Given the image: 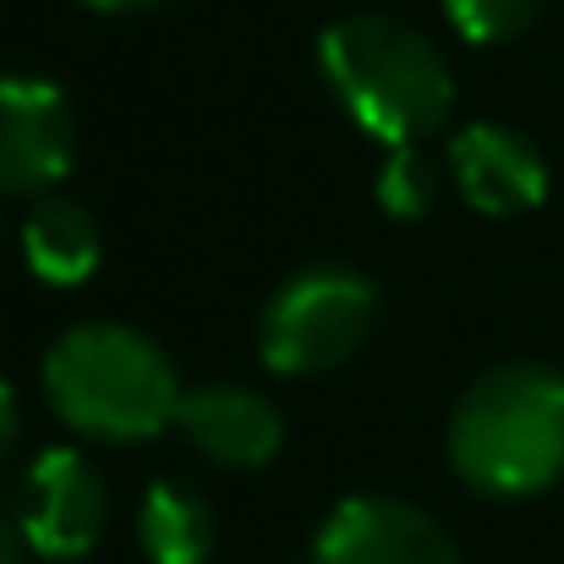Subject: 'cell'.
Returning <instances> with one entry per match:
<instances>
[{"label": "cell", "mask_w": 564, "mask_h": 564, "mask_svg": "<svg viewBox=\"0 0 564 564\" xmlns=\"http://www.w3.org/2000/svg\"><path fill=\"white\" fill-rule=\"evenodd\" d=\"M455 477L482 499H532L564 477V378L499 362L466 383L444 433Z\"/></svg>", "instance_id": "3957f363"}, {"label": "cell", "mask_w": 564, "mask_h": 564, "mask_svg": "<svg viewBox=\"0 0 564 564\" xmlns=\"http://www.w3.org/2000/svg\"><path fill=\"white\" fill-rule=\"evenodd\" d=\"M0 6H6V0H0Z\"/></svg>", "instance_id": "ac0fdd59"}, {"label": "cell", "mask_w": 564, "mask_h": 564, "mask_svg": "<svg viewBox=\"0 0 564 564\" xmlns=\"http://www.w3.org/2000/svg\"><path fill=\"white\" fill-rule=\"evenodd\" d=\"M77 6H88V11H110V17H121V11H160V6H176V0H77Z\"/></svg>", "instance_id": "2e32d148"}, {"label": "cell", "mask_w": 564, "mask_h": 564, "mask_svg": "<svg viewBox=\"0 0 564 564\" xmlns=\"http://www.w3.org/2000/svg\"><path fill=\"white\" fill-rule=\"evenodd\" d=\"M11 521L39 560H83L99 549L110 527V488L88 449L50 444L39 449L17 488H11Z\"/></svg>", "instance_id": "5b68a950"}, {"label": "cell", "mask_w": 564, "mask_h": 564, "mask_svg": "<svg viewBox=\"0 0 564 564\" xmlns=\"http://www.w3.org/2000/svg\"><path fill=\"white\" fill-rule=\"evenodd\" d=\"M0 564H28V543L11 516H0Z\"/></svg>", "instance_id": "9a60e30c"}, {"label": "cell", "mask_w": 564, "mask_h": 564, "mask_svg": "<svg viewBox=\"0 0 564 564\" xmlns=\"http://www.w3.org/2000/svg\"><path fill=\"white\" fill-rule=\"evenodd\" d=\"M378 329V285L346 263H307L258 313V357L280 378L346 368Z\"/></svg>", "instance_id": "277c9868"}, {"label": "cell", "mask_w": 564, "mask_h": 564, "mask_svg": "<svg viewBox=\"0 0 564 564\" xmlns=\"http://www.w3.org/2000/svg\"><path fill=\"white\" fill-rule=\"evenodd\" d=\"M313 564H460V549L422 505L394 494H351L324 516Z\"/></svg>", "instance_id": "52a82bcc"}, {"label": "cell", "mask_w": 564, "mask_h": 564, "mask_svg": "<svg viewBox=\"0 0 564 564\" xmlns=\"http://www.w3.org/2000/svg\"><path fill=\"white\" fill-rule=\"evenodd\" d=\"M318 72L357 132L383 149L433 138L455 110V72L444 50L389 11H351L318 33Z\"/></svg>", "instance_id": "7a4b0ae2"}, {"label": "cell", "mask_w": 564, "mask_h": 564, "mask_svg": "<svg viewBox=\"0 0 564 564\" xmlns=\"http://www.w3.org/2000/svg\"><path fill=\"white\" fill-rule=\"evenodd\" d=\"M219 543V516L214 505L176 482V477H154L138 499V549L149 564H208Z\"/></svg>", "instance_id": "8fae6325"}, {"label": "cell", "mask_w": 564, "mask_h": 564, "mask_svg": "<svg viewBox=\"0 0 564 564\" xmlns=\"http://www.w3.org/2000/svg\"><path fill=\"white\" fill-rule=\"evenodd\" d=\"M105 258V236H99V219L88 214V203L66 197V192H50L28 208L22 219V263L33 269L39 285H55V291H77L94 280Z\"/></svg>", "instance_id": "30bf717a"}, {"label": "cell", "mask_w": 564, "mask_h": 564, "mask_svg": "<svg viewBox=\"0 0 564 564\" xmlns=\"http://www.w3.org/2000/svg\"><path fill=\"white\" fill-rule=\"evenodd\" d=\"M17 433H22V411H17V389L0 378V471L11 466V449H17Z\"/></svg>", "instance_id": "5bb4252c"}, {"label": "cell", "mask_w": 564, "mask_h": 564, "mask_svg": "<svg viewBox=\"0 0 564 564\" xmlns=\"http://www.w3.org/2000/svg\"><path fill=\"white\" fill-rule=\"evenodd\" d=\"M0 241H6V225H0Z\"/></svg>", "instance_id": "e0dca14e"}, {"label": "cell", "mask_w": 564, "mask_h": 564, "mask_svg": "<svg viewBox=\"0 0 564 564\" xmlns=\"http://www.w3.org/2000/svg\"><path fill=\"white\" fill-rule=\"evenodd\" d=\"M449 182L466 208L488 219H510L549 197V160L527 132L499 121H471L449 138Z\"/></svg>", "instance_id": "ba28073f"}, {"label": "cell", "mask_w": 564, "mask_h": 564, "mask_svg": "<svg viewBox=\"0 0 564 564\" xmlns=\"http://www.w3.org/2000/svg\"><path fill=\"white\" fill-rule=\"evenodd\" d=\"M176 433L208 466L225 471H263L285 449V416L263 389L247 383H197L182 400Z\"/></svg>", "instance_id": "9c48e42d"}, {"label": "cell", "mask_w": 564, "mask_h": 564, "mask_svg": "<svg viewBox=\"0 0 564 564\" xmlns=\"http://www.w3.org/2000/svg\"><path fill=\"white\" fill-rule=\"evenodd\" d=\"M39 389L55 422L88 444H154L182 422L187 400L171 351L121 318L61 329L39 362Z\"/></svg>", "instance_id": "6da1fadb"}, {"label": "cell", "mask_w": 564, "mask_h": 564, "mask_svg": "<svg viewBox=\"0 0 564 564\" xmlns=\"http://www.w3.org/2000/svg\"><path fill=\"white\" fill-rule=\"evenodd\" d=\"M373 197H378V208H383L389 219H400V225H416V219H427V214L438 208V171H433V160L422 154V143L383 154Z\"/></svg>", "instance_id": "7c38bea8"}, {"label": "cell", "mask_w": 564, "mask_h": 564, "mask_svg": "<svg viewBox=\"0 0 564 564\" xmlns=\"http://www.w3.org/2000/svg\"><path fill=\"white\" fill-rule=\"evenodd\" d=\"M444 11L466 44H510L543 17V0H444Z\"/></svg>", "instance_id": "4fadbf2b"}, {"label": "cell", "mask_w": 564, "mask_h": 564, "mask_svg": "<svg viewBox=\"0 0 564 564\" xmlns=\"http://www.w3.org/2000/svg\"><path fill=\"white\" fill-rule=\"evenodd\" d=\"M77 165V110L39 72H0V197H50Z\"/></svg>", "instance_id": "8992f818"}]
</instances>
